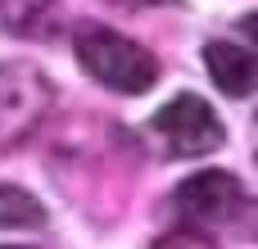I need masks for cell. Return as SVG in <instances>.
Listing matches in <instances>:
<instances>
[{"label":"cell","instance_id":"cell-1","mask_svg":"<svg viewBox=\"0 0 258 249\" xmlns=\"http://www.w3.org/2000/svg\"><path fill=\"white\" fill-rule=\"evenodd\" d=\"M177 209L195 227H222L245 240H258V200H249V191L240 186L236 172L209 168V172L186 177L177 186Z\"/></svg>","mask_w":258,"mask_h":249},{"label":"cell","instance_id":"cell-2","mask_svg":"<svg viewBox=\"0 0 258 249\" xmlns=\"http://www.w3.org/2000/svg\"><path fill=\"white\" fill-rule=\"evenodd\" d=\"M77 64L118 95H141L159 82V59L113 27H82L77 32Z\"/></svg>","mask_w":258,"mask_h":249},{"label":"cell","instance_id":"cell-3","mask_svg":"<svg viewBox=\"0 0 258 249\" xmlns=\"http://www.w3.org/2000/svg\"><path fill=\"white\" fill-rule=\"evenodd\" d=\"M54 104V82L32 64H0V154L27 145Z\"/></svg>","mask_w":258,"mask_h":249},{"label":"cell","instance_id":"cell-4","mask_svg":"<svg viewBox=\"0 0 258 249\" xmlns=\"http://www.w3.org/2000/svg\"><path fill=\"white\" fill-rule=\"evenodd\" d=\"M150 132L163 141V150H168L172 159H200V154H213V150L227 141L218 113H213L209 100H200V95H177V100H168V104L150 118Z\"/></svg>","mask_w":258,"mask_h":249},{"label":"cell","instance_id":"cell-5","mask_svg":"<svg viewBox=\"0 0 258 249\" xmlns=\"http://www.w3.org/2000/svg\"><path fill=\"white\" fill-rule=\"evenodd\" d=\"M204 64H209V77L231 95V100H245L258 91V54L231 45V41H209L204 45Z\"/></svg>","mask_w":258,"mask_h":249},{"label":"cell","instance_id":"cell-6","mask_svg":"<svg viewBox=\"0 0 258 249\" xmlns=\"http://www.w3.org/2000/svg\"><path fill=\"white\" fill-rule=\"evenodd\" d=\"M0 27L18 41H50L63 27L59 0H0Z\"/></svg>","mask_w":258,"mask_h":249},{"label":"cell","instance_id":"cell-7","mask_svg":"<svg viewBox=\"0 0 258 249\" xmlns=\"http://www.w3.org/2000/svg\"><path fill=\"white\" fill-rule=\"evenodd\" d=\"M0 227H14V231H36V227H45L41 200L27 195V191L14 186V181H0Z\"/></svg>","mask_w":258,"mask_h":249},{"label":"cell","instance_id":"cell-8","mask_svg":"<svg viewBox=\"0 0 258 249\" xmlns=\"http://www.w3.org/2000/svg\"><path fill=\"white\" fill-rule=\"evenodd\" d=\"M150 249H218V240H213L204 227H181V231H168V236H159Z\"/></svg>","mask_w":258,"mask_h":249},{"label":"cell","instance_id":"cell-9","mask_svg":"<svg viewBox=\"0 0 258 249\" xmlns=\"http://www.w3.org/2000/svg\"><path fill=\"white\" fill-rule=\"evenodd\" d=\"M240 27H245V36L258 45V9H254V14H245V23H240Z\"/></svg>","mask_w":258,"mask_h":249},{"label":"cell","instance_id":"cell-10","mask_svg":"<svg viewBox=\"0 0 258 249\" xmlns=\"http://www.w3.org/2000/svg\"><path fill=\"white\" fill-rule=\"evenodd\" d=\"M113 5H127V9H145V5H172V0H113Z\"/></svg>","mask_w":258,"mask_h":249},{"label":"cell","instance_id":"cell-11","mask_svg":"<svg viewBox=\"0 0 258 249\" xmlns=\"http://www.w3.org/2000/svg\"><path fill=\"white\" fill-rule=\"evenodd\" d=\"M0 249H23V245H0Z\"/></svg>","mask_w":258,"mask_h":249}]
</instances>
